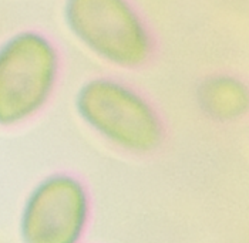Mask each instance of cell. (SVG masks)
<instances>
[{
    "label": "cell",
    "instance_id": "obj_4",
    "mask_svg": "<svg viewBox=\"0 0 249 243\" xmlns=\"http://www.w3.org/2000/svg\"><path fill=\"white\" fill-rule=\"evenodd\" d=\"M90 219V196L74 175L58 172L32 189L20 213L21 243H80Z\"/></svg>",
    "mask_w": 249,
    "mask_h": 243
},
{
    "label": "cell",
    "instance_id": "obj_2",
    "mask_svg": "<svg viewBox=\"0 0 249 243\" xmlns=\"http://www.w3.org/2000/svg\"><path fill=\"white\" fill-rule=\"evenodd\" d=\"M56 43L35 29L18 30L0 41V128H16L43 111L60 83Z\"/></svg>",
    "mask_w": 249,
    "mask_h": 243
},
{
    "label": "cell",
    "instance_id": "obj_3",
    "mask_svg": "<svg viewBox=\"0 0 249 243\" xmlns=\"http://www.w3.org/2000/svg\"><path fill=\"white\" fill-rule=\"evenodd\" d=\"M63 21L86 52L118 70H140L155 53L153 32L131 0H64Z\"/></svg>",
    "mask_w": 249,
    "mask_h": 243
},
{
    "label": "cell",
    "instance_id": "obj_1",
    "mask_svg": "<svg viewBox=\"0 0 249 243\" xmlns=\"http://www.w3.org/2000/svg\"><path fill=\"white\" fill-rule=\"evenodd\" d=\"M78 118L104 141L131 154H151L165 128L154 104L134 86L111 75L86 80L74 95Z\"/></svg>",
    "mask_w": 249,
    "mask_h": 243
},
{
    "label": "cell",
    "instance_id": "obj_5",
    "mask_svg": "<svg viewBox=\"0 0 249 243\" xmlns=\"http://www.w3.org/2000/svg\"><path fill=\"white\" fill-rule=\"evenodd\" d=\"M195 97L204 114L219 122L236 121L248 112V87L242 78L230 73L205 77L199 83Z\"/></svg>",
    "mask_w": 249,
    "mask_h": 243
}]
</instances>
